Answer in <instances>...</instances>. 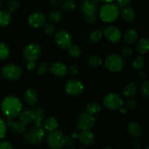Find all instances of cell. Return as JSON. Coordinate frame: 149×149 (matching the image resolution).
Wrapping results in <instances>:
<instances>
[{
  "label": "cell",
  "mask_w": 149,
  "mask_h": 149,
  "mask_svg": "<svg viewBox=\"0 0 149 149\" xmlns=\"http://www.w3.org/2000/svg\"><path fill=\"white\" fill-rule=\"evenodd\" d=\"M123 100L120 95L116 93H109L105 96L103 104L111 110H117L123 106Z\"/></svg>",
  "instance_id": "cell-6"
},
{
  "label": "cell",
  "mask_w": 149,
  "mask_h": 149,
  "mask_svg": "<svg viewBox=\"0 0 149 149\" xmlns=\"http://www.w3.org/2000/svg\"><path fill=\"white\" fill-rule=\"evenodd\" d=\"M7 132V125L1 118H0V139L3 138Z\"/></svg>",
  "instance_id": "cell-41"
},
{
  "label": "cell",
  "mask_w": 149,
  "mask_h": 149,
  "mask_svg": "<svg viewBox=\"0 0 149 149\" xmlns=\"http://www.w3.org/2000/svg\"><path fill=\"white\" fill-rule=\"evenodd\" d=\"M6 125L9 127L10 130L15 133L21 134L26 131V126L21 121L20 122H15L12 119V118L7 117Z\"/></svg>",
  "instance_id": "cell-15"
},
{
  "label": "cell",
  "mask_w": 149,
  "mask_h": 149,
  "mask_svg": "<svg viewBox=\"0 0 149 149\" xmlns=\"http://www.w3.org/2000/svg\"><path fill=\"white\" fill-rule=\"evenodd\" d=\"M36 66V63L34 61H29L27 63V68L30 71L34 69Z\"/></svg>",
  "instance_id": "cell-47"
},
{
  "label": "cell",
  "mask_w": 149,
  "mask_h": 149,
  "mask_svg": "<svg viewBox=\"0 0 149 149\" xmlns=\"http://www.w3.org/2000/svg\"><path fill=\"white\" fill-rule=\"evenodd\" d=\"M33 121L35 125L37 127H41L45 117V111L42 109H35L33 110Z\"/></svg>",
  "instance_id": "cell-23"
},
{
  "label": "cell",
  "mask_w": 149,
  "mask_h": 149,
  "mask_svg": "<svg viewBox=\"0 0 149 149\" xmlns=\"http://www.w3.org/2000/svg\"><path fill=\"white\" fill-rule=\"evenodd\" d=\"M45 20H46V18L43 13L36 12V13H32L29 16L28 21H29V24L31 27L38 29V28L42 27L45 24Z\"/></svg>",
  "instance_id": "cell-14"
},
{
  "label": "cell",
  "mask_w": 149,
  "mask_h": 149,
  "mask_svg": "<svg viewBox=\"0 0 149 149\" xmlns=\"http://www.w3.org/2000/svg\"><path fill=\"white\" fill-rule=\"evenodd\" d=\"M19 3L16 0H11L8 3V10L10 12H15L18 10L19 8Z\"/></svg>",
  "instance_id": "cell-40"
},
{
  "label": "cell",
  "mask_w": 149,
  "mask_h": 149,
  "mask_svg": "<svg viewBox=\"0 0 149 149\" xmlns=\"http://www.w3.org/2000/svg\"><path fill=\"white\" fill-rule=\"evenodd\" d=\"M138 37V32L134 29H128L124 35V41L127 44H132L137 40Z\"/></svg>",
  "instance_id": "cell-22"
},
{
  "label": "cell",
  "mask_w": 149,
  "mask_h": 149,
  "mask_svg": "<svg viewBox=\"0 0 149 149\" xmlns=\"http://www.w3.org/2000/svg\"><path fill=\"white\" fill-rule=\"evenodd\" d=\"M105 37L112 43H118L122 39V32L119 28L116 26H108L103 31Z\"/></svg>",
  "instance_id": "cell-11"
},
{
  "label": "cell",
  "mask_w": 149,
  "mask_h": 149,
  "mask_svg": "<svg viewBox=\"0 0 149 149\" xmlns=\"http://www.w3.org/2000/svg\"><path fill=\"white\" fill-rule=\"evenodd\" d=\"M89 65L92 67H98L102 64L103 61L100 57L97 55H92L88 58Z\"/></svg>",
  "instance_id": "cell-29"
},
{
  "label": "cell",
  "mask_w": 149,
  "mask_h": 149,
  "mask_svg": "<svg viewBox=\"0 0 149 149\" xmlns=\"http://www.w3.org/2000/svg\"><path fill=\"white\" fill-rule=\"evenodd\" d=\"M122 93L125 97H132L135 96L137 93V86L135 83L130 82L124 87L122 89Z\"/></svg>",
  "instance_id": "cell-21"
},
{
  "label": "cell",
  "mask_w": 149,
  "mask_h": 149,
  "mask_svg": "<svg viewBox=\"0 0 149 149\" xmlns=\"http://www.w3.org/2000/svg\"><path fill=\"white\" fill-rule=\"evenodd\" d=\"M65 90L68 95L77 96L81 94L84 90V85L77 79H70L65 85Z\"/></svg>",
  "instance_id": "cell-10"
},
{
  "label": "cell",
  "mask_w": 149,
  "mask_h": 149,
  "mask_svg": "<svg viewBox=\"0 0 149 149\" xmlns=\"http://www.w3.org/2000/svg\"><path fill=\"white\" fill-rule=\"evenodd\" d=\"M100 17L103 21L111 23L118 18L119 15V8L116 4L109 2L103 4L100 10Z\"/></svg>",
  "instance_id": "cell-2"
},
{
  "label": "cell",
  "mask_w": 149,
  "mask_h": 149,
  "mask_svg": "<svg viewBox=\"0 0 149 149\" xmlns=\"http://www.w3.org/2000/svg\"><path fill=\"white\" fill-rule=\"evenodd\" d=\"M109 148V149H111L112 148H111V147H104V148Z\"/></svg>",
  "instance_id": "cell-54"
},
{
  "label": "cell",
  "mask_w": 149,
  "mask_h": 149,
  "mask_svg": "<svg viewBox=\"0 0 149 149\" xmlns=\"http://www.w3.org/2000/svg\"><path fill=\"white\" fill-rule=\"evenodd\" d=\"M44 29L47 34H52L55 31V26L52 24H46L44 27Z\"/></svg>",
  "instance_id": "cell-43"
},
{
  "label": "cell",
  "mask_w": 149,
  "mask_h": 149,
  "mask_svg": "<svg viewBox=\"0 0 149 149\" xmlns=\"http://www.w3.org/2000/svg\"><path fill=\"white\" fill-rule=\"evenodd\" d=\"M63 146L66 147H71L75 144L74 136H70V135L65 137L63 136Z\"/></svg>",
  "instance_id": "cell-38"
},
{
  "label": "cell",
  "mask_w": 149,
  "mask_h": 149,
  "mask_svg": "<svg viewBox=\"0 0 149 149\" xmlns=\"http://www.w3.org/2000/svg\"><path fill=\"white\" fill-rule=\"evenodd\" d=\"M20 119L23 124H29L33 121V113L32 110H27L20 113Z\"/></svg>",
  "instance_id": "cell-26"
},
{
  "label": "cell",
  "mask_w": 149,
  "mask_h": 149,
  "mask_svg": "<svg viewBox=\"0 0 149 149\" xmlns=\"http://www.w3.org/2000/svg\"><path fill=\"white\" fill-rule=\"evenodd\" d=\"M13 146L8 141H2L0 143V149H13Z\"/></svg>",
  "instance_id": "cell-44"
},
{
  "label": "cell",
  "mask_w": 149,
  "mask_h": 149,
  "mask_svg": "<svg viewBox=\"0 0 149 149\" xmlns=\"http://www.w3.org/2000/svg\"><path fill=\"white\" fill-rule=\"evenodd\" d=\"M126 107L127 109H130V110H136L138 107V103L135 99L130 97L129 100L126 101Z\"/></svg>",
  "instance_id": "cell-36"
},
{
  "label": "cell",
  "mask_w": 149,
  "mask_h": 149,
  "mask_svg": "<svg viewBox=\"0 0 149 149\" xmlns=\"http://www.w3.org/2000/svg\"><path fill=\"white\" fill-rule=\"evenodd\" d=\"M50 71L53 75L58 77H62L66 75L68 68L65 64L60 62L54 63L50 68Z\"/></svg>",
  "instance_id": "cell-16"
},
{
  "label": "cell",
  "mask_w": 149,
  "mask_h": 149,
  "mask_svg": "<svg viewBox=\"0 0 149 149\" xmlns=\"http://www.w3.org/2000/svg\"><path fill=\"white\" fill-rule=\"evenodd\" d=\"M137 50L141 55L147 53L149 49V40L147 38H143L140 39L137 44Z\"/></svg>",
  "instance_id": "cell-24"
},
{
  "label": "cell",
  "mask_w": 149,
  "mask_h": 149,
  "mask_svg": "<svg viewBox=\"0 0 149 149\" xmlns=\"http://www.w3.org/2000/svg\"><path fill=\"white\" fill-rule=\"evenodd\" d=\"M103 36V32L100 30H95L92 31L90 34V40L93 43H97Z\"/></svg>",
  "instance_id": "cell-31"
},
{
  "label": "cell",
  "mask_w": 149,
  "mask_h": 149,
  "mask_svg": "<svg viewBox=\"0 0 149 149\" xmlns=\"http://www.w3.org/2000/svg\"><path fill=\"white\" fill-rule=\"evenodd\" d=\"M145 65V61L141 56H138L135 58L132 63V66L135 70H141Z\"/></svg>",
  "instance_id": "cell-32"
},
{
  "label": "cell",
  "mask_w": 149,
  "mask_h": 149,
  "mask_svg": "<svg viewBox=\"0 0 149 149\" xmlns=\"http://www.w3.org/2000/svg\"><path fill=\"white\" fill-rule=\"evenodd\" d=\"M1 108L7 117L13 119L17 117L21 113L22 103L17 97L7 96L1 102Z\"/></svg>",
  "instance_id": "cell-1"
},
{
  "label": "cell",
  "mask_w": 149,
  "mask_h": 149,
  "mask_svg": "<svg viewBox=\"0 0 149 149\" xmlns=\"http://www.w3.org/2000/svg\"><path fill=\"white\" fill-rule=\"evenodd\" d=\"M0 1H1V0H0Z\"/></svg>",
  "instance_id": "cell-56"
},
{
  "label": "cell",
  "mask_w": 149,
  "mask_h": 149,
  "mask_svg": "<svg viewBox=\"0 0 149 149\" xmlns=\"http://www.w3.org/2000/svg\"><path fill=\"white\" fill-rule=\"evenodd\" d=\"M63 18V14L61 11L54 10L52 11L49 15V19L52 23H58L61 21Z\"/></svg>",
  "instance_id": "cell-30"
},
{
  "label": "cell",
  "mask_w": 149,
  "mask_h": 149,
  "mask_svg": "<svg viewBox=\"0 0 149 149\" xmlns=\"http://www.w3.org/2000/svg\"><path fill=\"white\" fill-rule=\"evenodd\" d=\"M78 138L80 142L85 146H90L95 142V135L90 130L81 131Z\"/></svg>",
  "instance_id": "cell-17"
},
{
  "label": "cell",
  "mask_w": 149,
  "mask_h": 149,
  "mask_svg": "<svg viewBox=\"0 0 149 149\" xmlns=\"http://www.w3.org/2000/svg\"><path fill=\"white\" fill-rule=\"evenodd\" d=\"M87 112L89 114L94 116L101 110V106L97 102H90L87 106Z\"/></svg>",
  "instance_id": "cell-27"
},
{
  "label": "cell",
  "mask_w": 149,
  "mask_h": 149,
  "mask_svg": "<svg viewBox=\"0 0 149 149\" xmlns=\"http://www.w3.org/2000/svg\"><path fill=\"white\" fill-rule=\"evenodd\" d=\"M84 18H85V20H87V23H95V21L96 20L95 15H93L85 16V17H84Z\"/></svg>",
  "instance_id": "cell-48"
},
{
  "label": "cell",
  "mask_w": 149,
  "mask_h": 149,
  "mask_svg": "<svg viewBox=\"0 0 149 149\" xmlns=\"http://www.w3.org/2000/svg\"><path fill=\"white\" fill-rule=\"evenodd\" d=\"M11 20V15L7 11H0V26H7Z\"/></svg>",
  "instance_id": "cell-28"
},
{
  "label": "cell",
  "mask_w": 149,
  "mask_h": 149,
  "mask_svg": "<svg viewBox=\"0 0 149 149\" xmlns=\"http://www.w3.org/2000/svg\"><path fill=\"white\" fill-rule=\"evenodd\" d=\"M41 52V48L39 45L32 43L28 45L23 51V55L28 61H36L39 58Z\"/></svg>",
  "instance_id": "cell-12"
},
{
  "label": "cell",
  "mask_w": 149,
  "mask_h": 149,
  "mask_svg": "<svg viewBox=\"0 0 149 149\" xmlns=\"http://www.w3.org/2000/svg\"><path fill=\"white\" fill-rule=\"evenodd\" d=\"M141 93H142L143 96L146 98H148L149 96V83L148 81H145L143 83L142 86H141Z\"/></svg>",
  "instance_id": "cell-37"
},
{
  "label": "cell",
  "mask_w": 149,
  "mask_h": 149,
  "mask_svg": "<svg viewBox=\"0 0 149 149\" xmlns=\"http://www.w3.org/2000/svg\"><path fill=\"white\" fill-rule=\"evenodd\" d=\"M45 136V132L41 128V127L36 126L32 128L29 132L26 133L23 136V141L29 144L37 145L39 144L43 140Z\"/></svg>",
  "instance_id": "cell-3"
},
{
  "label": "cell",
  "mask_w": 149,
  "mask_h": 149,
  "mask_svg": "<svg viewBox=\"0 0 149 149\" xmlns=\"http://www.w3.org/2000/svg\"><path fill=\"white\" fill-rule=\"evenodd\" d=\"M105 65L110 71L119 72L123 68V58L118 54H111L106 58L105 61Z\"/></svg>",
  "instance_id": "cell-4"
},
{
  "label": "cell",
  "mask_w": 149,
  "mask_h": 149,
  "mask_svg": "<svg viewBox=\"0 0 149 149\" xmlns=\"http://www.w3.org/2000/svg\"><path fill=\"white\" fill-rule=\"evenodd\" d=\"M48 70V65L46 63L40 64L37 68V73L39 75H44L47 73Z\"/></svg>",
  "instance_id": "cell-42"
},
{
  "label": "cell",
  "mask_w": 149,
  "mask_h": 149,
  "mask_svg": "<svg viewBox=\"0 0 149 149\" xmlns=\"http://www.w3.org/2000/svg\"><path fill=\"white\" fill-rule=\"evenodd\" d=\"M119 13H120L122 18L126 21L132 22L135 20V12H134L133 9L131 8V7H127V6L122 7V10H121V11H119Z\"/></svg>",
  "instance_id": "cell-20"
},
{
  "label": "cell",
  "mask_w": 149,
  "mask_h": 149,
  "mask_svg": "<svg viewBox=\"0 0 149 149\" xmlns=\"http://www.w3.org/2000/svg\"><path fill=\"white\" fill-rule=\"evenodd\" d=\"M99 1H103V2H106V3H109V2H112V1H114V0H99Z\"/></svg>",
  "instance_id": "cell-53"
},
{
  "label": "cell",
  "mask_w": 149,
  "mask_h": 149,
  "mask_svg": "<svg viewBox=\"0 0 149 149\" xmlns=\"http://www.w3.org/2000/svg\"><path fill=\"white\" fill-rule=\"evenodd\" d=\"M141 143L140 142H135V143H134V148L135 149H140L141 148Z\"/></svg>",
  "instance_id": "cell-52"
},
{
  "label": "cell",
  "mask_w": 149,
  "mask_h": 149,
  "mask_svg": "<svg viewBox=\"0 0 149 149\" xmlns=\"http://www.w3.org/2000/svg\"><path fill=\"white\" fill-rule=\"evenodd\" d=\"M50 4L54 7H56L59 5V1L58 0H51Z\"/></svg>",
  "instance_id": "cell-50"
},
{
  "label": "cell",
  "mask_w": 149,
  "mask_h": 149,
  "mask_svg": "<svg viewBox=\"0 0 149 149\" xmlns=\"http://www.w3.org/2000/svg\"><path fill=\"white\" fill-rule=\"evenodd\" d=\"M132 50L130 47H125L123 48L122 52V58H125V59L129 60L132 57Z\"/></svg>",
  "instance_id": "cell-39"
},
{
  "label": "cell",
  "mask_w": 149,
  "mask_h": 149,
  "mask_svg": "<svg viewBox=\"0 0 149 149\" xmlns=\"http://www.w3.org/2000/svg\"><path fill=\"white\" fill-rule=\"evenodd\" d=\"M24 100L29 106H33L37 103V93L33 89H28L24 93Z\"/></svg>",
  "instance_id": "cell-18"
},
{
  "label": "cell",
  "mask_w": 149,
  "mask_h": 149,
  "mask_svg": "<svg viewBox=\"0 0 149 149\" xmlns=\"http://www.w3.org/2000/svg\"><path fill=\"white\" fill-rule=\"evenodd\" d=\"M95 123V119L94 116L89 114L88 113H83L78 116L76 128L78 130L81 131L90 130L93 127Z\"/></svg>",
  "instance_id": "cell-5"
},
{
  "label": "cell",
  "mask_w": 149,
  "mask_h": 149,
  "mask_svg": "<svg viewBox=\"0 0 149 149\" xmlns=\"http://www.w3.org/2000/svg\"><path fill=\"white\" fill-rule=\"evenodd\" d=\"M119 109V111H120V113L123 115H125L127 113V109H126V108L120 107Z\"/></svg>",
  "instance_id": "cell-51"
},
{
  "label": "cell",
  "mask_w": 149,
  "mask_h": 149,
  "mask_svg": "<svg viewBox=\"0 0 149 149\" xmlns=\"http://www.w3.org/2000/svg\"><path fill=\"white\" fill-rule=\"evenodd\" d=\"M10 55L9 48L4 43L0 42V60H6Z\"/></svg>",
  "instance_id": "cell-33"
},
{
  "label": "cell",
  "mask_w": 149,
  "mask_h": 149,
  "mask_svg": "<svg viewBox=\"0 0 149 149\" xmlns=\"http://www.w3.org/2000/svg\"><path fill=\"white\" fill-rule=\"evenodd\" d=\"M62 7L65 11H72L76 8L75 1L74 0H65L63 2Z\"/></svg>",
  "instance_id": "cell-34"
},
{
  "label": "cell",
  "mask_w": 149,
  "mask_h": 149,
  "mask_svg": "<svg viewBox=\"0 0 149 149\" xmlns=\"http://www.w3.org/2000/svg\"><path fill=\"white\" fill-rule=\"evenodd\" d=\"M55 42L62 49H68L72 45V37L66 31H60L55 35Z\"/></svg>",
  "instance_id": "cell-9"
},
{
  "label": "cell",
  "mask_w": 149,
  "mask_h": 149,
  "mask_svg": "<svg viewBox=\"0 0 149 149\" xmlns=\"http://www.w3.org/2000/svg\"><path fill=\"white\" fill-rule=\"evenodd\" d=\"M2 76L9 80H17L21 76V69L17 65L14 64H8L2 68Z\"/></svg>",
  "instance_id": "cell-8"
},
{
  "label": "cell",
  "mask_w": 149,
  "mask_h": 149,
  "mask_svg": "<svg viewBox=\"0 0 149 149\" xmlns=\"http://www.w3.org/2000/svg\"><path fill=\"white\" fill-rule=\"evenodd\" d=\"M58 125L59 124H58L57 119L53 117V116H51V117H49L48 119H47L45 120V124H44L45 130H47V131H49V132L56 130L57 127H58Z\"/></svg>",
  "instance_id": "cell-25"
},
{
  "label": "cell",
  "mask_w": 149,
  "mask_h": 149,
  "mask_svg": "<svg viewBox=\"0 0 149 149\" xmlns=\"http://www.w3.org/2000/svg\"><path fill=\"white\" fill-rule=\"evenodd\" d=\"M68 52H69L70 55L71 57H73V58H77L81 54V49L77 45H71L68 47Z\"/></svg>",
  "instance_id": "cell-35"
},
{
  "label": "cell",
  "mask_w": 149,
  "mask_h": 149,
  "mask_svg": "<svg viewBox=\"0 0 149 149\" xmlns=\"http://www.w3.org/2000/svg\"><path fill=\"white\" fill-rule=\"evenodd\" d=\"M98 1L99 0H84L83 1L81 5V10L84 17L95 15Z\"/></svg>",
  "instance_id": "cell-13"
},
{
  "label": "cell",
  "mask_w": 149,
  "mask_h": 149,
  "mask_svg": "<svg viewBox=\"0 0 149 149\" xmlns=\"http://www.w3.org/2000/svg\"><path fill=\"white\" fill-rule=\"evenodd\" d=\"M138 77H139L140 79L141 80H145L147 77V74L145 71H140L139 74H138Z\"/></svg>",
  "instance_id": "cell-49"
},
{
  "label": "cell",
  "mask_w": 149,
  "mask_h": 149,
  "mask_svg": "<svg viewBox=\"0 0 149 149\" xmlns=\"http://www.w3.org/2000/svg\"><path fill=\"white\" fill-rule=\"evenodd\" d=\"M69 73L71 76H77L79 73V68L77 65H73L70 67Z\"/></svg>",
  "instance_id": "cell-45"
},
{
  "label": "cell",
  "mask_w": 149,
  "mask_h": 149,
  "mask_svg": "<svg viewBox=\"0 0 149 149\" xmlns=\"http://www.w3.org/2000/svg\"><path fill=\"white\" fill-rule=\"evenodd\" d=\"M127 132L130 134V135L135 138H138L142 135L143 130L139 124L132 122L128 125Z\"/></svg>",
  "instance_id": "cell-19"
},
{
  "label": "cell",
  "mask_w": 149,
  "mask_h": 149,
  "mask_svg": "<svg viewBox=\"0 0 149 149\" xmlns=\"http://www.w3.org/2000/svg\"><path fill=\"white\" fill-rule=\"evenodd\" d=\"M47 141L50 148L60 149L63 147V135L59 130H52L48 135Z\"/></svg>",
  "instance_id": "cell-7"
},
{
  "label": "cell",
  "mask_w": 149,
  "mask_h": 149,
  "mask_svg": "<svg viewBox=\"0 0 149 149\" xmlns=\"http://www.w3.org/2000/svg\"><path fill=\"white\" fill-rule=\"evenodd\" d=\"M1 1H0V8H1Z\"/></svg>",
  "instance_id": "cell-55"
},
{
  "label": "cell",
  "mask_w": 149,
  "mask_h": 149,
  "mask_svg": "<svg viewBox=\"0 0 149 149\" xmlns=\"http://www.w3.org/2000/svg\"><path fill=\"white\" fill-rule=\"evenodd\" d=\"M130 0H116V4L118 7H123L125 6H127L130 3Z\"/></svg>",
  "instance_id": "cell-46"
}]
</instances>
